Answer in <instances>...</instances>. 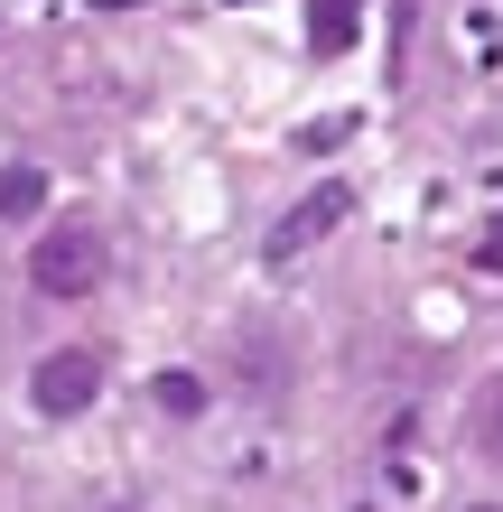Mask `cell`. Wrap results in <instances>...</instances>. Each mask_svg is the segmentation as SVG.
Masks as SVG:
<instances>
[{
  "instance_id": "7a4b0ae2",
  "label": "cell",
  "mask_w": 503,
  "mask_h": 512,
  "mask_svg": "<svg viewBox=\"0 0 503 512\" xmlns=\"http://www.w3.org/2000/svg\"><path fill=\"white\" fill-rule=\"evenodd\" d=\"M94 391H103V364H94L84 345H66V354H47V364H38L28 401H38L47 419H75V410H94Z\"/></svg>"
},
{
  "instance_id": "8992f818",
  "label": "cell",
  "mask_w": 503,
  "mask_h": 512,
  "mask_svg": "<svg viewBox=\"0 0 503 512\" xmlns=\"http://www.w3.org/2000/svg\"><path fill=\"white\" fill-rule=\"evenodd\" d=\"M150 401H159L168 419H196V410H205V382H196V373H159V382H150Z\"/></svg>"
},
{
  "instance_id": "ba28073f",
  "label": "cell",
  "mask_w": 503,
  "mask_h": 512,
  "mask_svg": "<svg viewBox=\"0 0 503 512\" xmlns=\"http://www.w3.org/2000/svg\"><path fill=\"white\" fill-rule=\"evenodd\" d=\"M494 438H503V391H494Z\"/></svg>"
},
{
  "instance_id": "277c9868",
  "label": "cell",
  "mask_w": 503,
  "mask_h": 512,
  "mask_svg": "<svg viewBox=\"0 0 503 512\" xmlns=\"http://www.w3.org/2000/svg\"><path fill=\"white\" fill-rule=\"evenodd\" d=\"M364 38V0H308V47L317 56H345Z\"/></svg>"
},
{
  "instance_id": "9c48e42d",
  "label": "cell",
  "mask_w": 503,
  "mask_h": 512,
  "mask_svg": "<svg viewBox=\"0 0 503 512\" xmlns=\"http://www.w3.org/2000/svg\"><path fill=\"white\" fill-rule=\"evenodd\" d=\"M112 10H131V0H112Z\"/></svg>"
},
{
  "instance_id": "6da1fadb",
  "label": "cell",
  "mask_w": 503,
  "mask_h": 512,
  "mask_svg": "<svg viewBox=\"0 0 503 512\" xmlns=\"http://www.w3.org/2000/svg\"><path fill=\"white\" fill-rule=\"evenodd\" d=\"M103 233L94 224H47L38 243H28V289L38 298H94V280H103Z\"/></svg>"
},
{
  "instance_id": "5b68a950",
  "label": "cell",
  "mask_w": 503,
  "mask_h": 512,
  "mask_svg": "<svg viewBox=\"0 0 503 512\" xmlns=\"http://www.w3.org/2000/svg\"><path fill=\"white\" fill-rule=\"evenodd\" d=\"M38 205H47V168L10 159V168H0V224H28Z\"/></svg>"
},
{
  "instance_id": "52a82bcc",
  "label": "cell",
  "mask_w": 503,
  "mask_h": 512,
  "mask_svg": "<svg viewBox=\"0 0 503 512\" xmlns=\"http://www.w3.org/2000/svg\"><path fill=\"white\" fill-rule=\"evenodd\" d=\"M476 270H494V280H503V215H494V233L476 243Z\"/></svg>"
},
{
  "instance_id": "3957f363",
  "label": "cell",
  "mask_w": 503,
  "mask_h": 512,
  "mask_svg": "<svg viewBox=\"0 0 503 512\" xmlns=\"http://www.w3.org/2000/svg\"><path fill=\"white\" fill-rule=\"evenodd\" d=\"M345 215H354V196H345V187H317V196H299V205H289V224L271 233V252H280V261H299L308 243H327Z\"/></svg>"
},
{
  "instance_id": "30bf717a",
  "label": "cell",
  "mask_w": 503,
  "mask_h": 512,
  "mask_svg": "<svg viewBox=\"0 0 503 512\" xmlns=\"http://www.w3.org/2000/svg\"><path fill=\"white\" fill-rule=\"evenodd\" d=\"M476 512H494V503H476Z\"/></svg>"
}]
</instances>
